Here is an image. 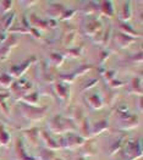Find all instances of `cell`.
I'll list each match as a JSON object with an SVG mask.
<instances>
[]
</instances>
